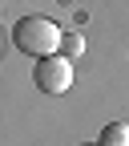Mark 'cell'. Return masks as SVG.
I'll return each mask as SVG.
<instances>
[{
	"mask_svg": "<svg viewBox=\"0 0 129 146\" xmlns=\"http://www.w3.org/2000/svg\"><path fill=\"white\" fill-rule=\"evenodd\" d=\"M12 41L20 53H28V57H48V53H61V29L48 21V16H24L20 25H16Z\"/></svg>",
	"mask_w": 129,
	"mask_h": 146,
	"instance_id": "cell-1",
	"label": "cell"
},
{
	"mask_svg": "<svg viewBox=\"0 0 129 146\" xmlns=\"http://www.w3.org/2000/svg\"><path fill=\"white\" fill-rule=\"evenodd\" d=\"M32 81H36V89L41 94H65V89H73V57H57V53H48V57H41L36 61V69H32Z\"/></svg>",
	"mask_w": 129,
	"mask_h": 146,
	"instance_id": "cell-2",
	"label": "cell"
},
{
	"mask_svg": "<svg viewBox=\"0 0 129 146\" xmlns=\"http://www.w3.org/2000/svg\"><path fill=\"white\" fill-rule=\"evenodd\" d=\"M97 146H129V122H109L97 138Z\"/></svg>",
	"mask_w": 129,
	"mask_h": 146,
	"instance_id": "cell-3",
	"label": "cell"
},
{
	"mask_svg": "<svg viewBox=\"0 0 129 146\" xmlns=\"http://www.w3.org/2000/svg\"><path fill=\"white\" fill-rule=\"evenodd\" d=\"M61 53H65V57H81V53H85V36L81 33H69L61 41Z\"/></svg>",
	"mask_w": 129,
	"mask_h": 146,
	"instance_id": "cell-4",
	"label": "cell"
},
{
	"mask_svg": "<svg viewBox=\"0 0 129 146\" xmlns=\"http://www.w3.org/2000/svg\"><path fill=\"white\" fill-rule=\"evenodd\" d=\"M81 146H93V142H81Z\"/></svg>",
	"mask_w": 129,
	"mask_h": 146,
	"instance_id": "cell-5",
	"label": "cell"
}]
</instances>
